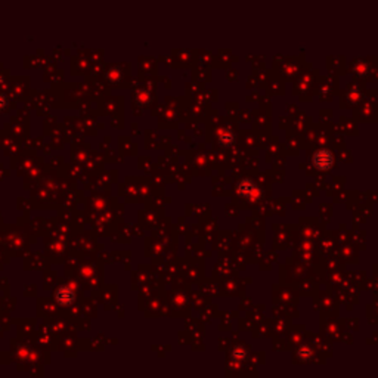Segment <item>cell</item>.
Listing matches in <instances>:
<instances>
[{
    "label": "cell",
    "mask_w": 378,
    "mask_h": 378,
    "mask_svg": "<svg viewBox=\"0 0 378 378\" xmlns=\"http://www.w3.org/2000/svg\"><path fill=\"white\" fill-rule=\"evenodd\" d=\"M312 162L318 170H330L334 164V156L328 150H318L312 157Z\"/></svg>",
    "instance_id": "1"
},
{
    "label": "cell",
    "mask_w": 378,
    "mask_h": 378,
    "mask_svg": "<svg viewBox=\"0 0 378 378\" xmlns=\"http://www.w3.org/2000/svg\"><path fill=\"white\" fill-rule=\"evenodd\" d=\"M236 192L241 196H246V198H257L258 194H260V189L252 182V179H244V180H241L238 184Z\"/></svg>",
    "instance_id": "2"
},
{
    "label": "cell",
    "mask_w": 378,
    "mask_h": 378,
    "mask_svg": "<svg viewBox=\"0 0 378 378\" xmlns=\"http://www.w3.org/2000/svg\"><path fill=\"white\" fill-rule=\"evenodd\" d=\"M219 140H220L222 145L229 146V145L234 144V134H232L230 132H226V134H220V136H219Z\"/></svg>",
    "instance_id": "3"
}]
</instances>
